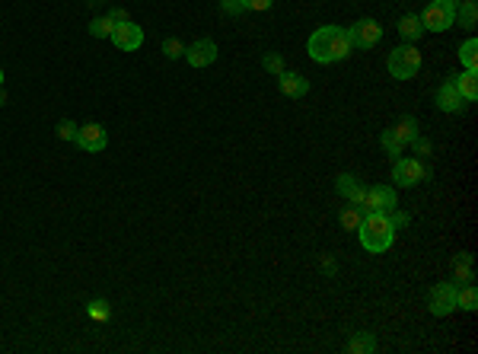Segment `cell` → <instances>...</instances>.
<instances>
[{"instance_id":"obj_7","label":"cell","mask_w":478,"mask_h":354,"mask_svg":"<svg viewBox=\"0 0 478 354\" xmlns=\"http://www.w3.org/2000/svg\"><path fill=\"white\" fill-rule=\"evenodd\" d=\"M80 150L86 153H102L105 144H109V134H105L102 125H96V122H90V125H80L77 128V140H74Z\"/></svg>"},{"instance_id":"obj_27","label":"cell","mask_w":478,"mask_h":354,"mask_svg":"<svg viewBox=\"0 0 478 354\" xmlns=\"http://www.w3.org/2000/svg\"><path fill=\"white\" fill-rule=\"evenodd\" d=\"M163 55H166L169 61H175V58L185 55V45H182L179 39H166V42H163Z\"/></svg>"},{"instance_id":"obj_12","label":"cell","mask_w":478,"mask_h":354,"mask_svg":"<svg viewBox=\"0 0 478 354\" xmlns=\"http://www.w3.org/2000/svg\"><path fill=\"white\" fill-rule=\"evenodd\" d=\"M277 86H281V93L291 96V99H303L306 93H310V80L293 74V70H281V74H277Z\"/></svg>"},{"instance_id":"obj_22","label":"cell","mask_w":478,"mask_h":354,"mask_svg":"<svg viewBox=\"0 0 478 354\" xmlns=\"http://www.w3.org/2000/svg\"><path fill=\"white\" fill-rule=\"evenodd\" d=\"M383 150H386V157H392V160H399V157H402V150H405V144L399 138H395V131L392 128H386V131H383Z\"/></svg>"},{"instance_id":"obj_14","label":"cell","mask_w":478,"mask_h":354,"mask_svg":"<svg viewBox=\"0 0 478 354\" xmlns=\"http://www.w3.org/2000/svg\"><path fill=\"white\" fill-rule=\"evenodd\" d=\"M437 105H440L444 112H459L465 105V99L459 96V90L453 86V80H446V84L437 90Z\"/></svg>"},{"instance_id":"obj_23","label":"cell","mask_w":478,"mask_h":354,"mask_svg":"<svg viewBox=\"0 0 478 354\" xmlns=\"http://www.w3.org/2000/svg\"><path fill=\"white\" fill-rule=\"evenodd\" d=\"M459 61L465 64V70H478V42L475 39L463 42V48H459Z\"/></svg>"},{"instance_id":"obj_30","label":"cell","mask_w":478,"mask_h":354,"mask_svg":"<svg viewBox=\"0 0 478 354\" xmlns=\"http://www.w3.org/2000/svg\"><path fill=\"white\" fill-rule=\"evenodd\" d=\"M220 7H223V13H230V16L246 13V4H243V0H223Z\"/></svg>"},{"instance_id":"obj_32","label":"cell","mask_w":478,"mask_h":354,"mask_svg":"<svg viewBox=\"0 0 478 354\" xmlns=\"http://www.w3.org/2000/svg\"><path fill=\"white\" fill-rule=\"evenodd\" d=\"M246 10H255V13H265V10H271V4L274 0H243Z\"/></svg>"},{"instance_id":"obj_35","label":"cell","mask_w":478,"mask_h":354,"mask_svg":"<svg viewBox=\"0 0 478 354\" xmlns=\"http://www.w3.org/2000/svg\"><path fill=\"white\" fill-rule=\"evenodd\" d=\"M322 271H326V275H335V258H322Z\"/></svg>"},{"instance_id":"obj_37","label":"cell","mask_w":478,"mask_h":354,"mask_svg":"<svg viewBox=\"0 0 478 354\" xmlns=\"http://www.w3.org/2000/svg\"><path fill=\"white\" fill-rule=\"evenodd\" d=\"M0 86H4V70H0Z\"/></svg>"},{"instance_id":"obj_10","label":"cell","mask_w":478,"mask_h":354,"mask_svg":"<svg viewBox=\"0 0 478 354\" xmlns=\"http://www.w3.org/2000/svg\"><path fill=\"white\" fill-rule=\"evenodd\" d=\"M427 303H430V313H434V316H450V313L456 310V284H450V281L437 284L434 291H430Z\"/></svg>"},{"instance_id":"obj_34","label":"cell","mask_w":478,"mask_h":354,"mask_svg":"<svg viewBox=\"0 0 478 354\" xmlns=\"http://www.w3.org/2000/svg\"><path fill=\"white\" fill-rule=\"evenodd\" d=\"M411 144L418 147V153H430V144H427V140H424V138H415V140H411Z\"/></svg>"},{"instance_id":"obj_19","label":"cell","mask_w":478,"mask_h":354,"mask_svg":"<svg viewBox=\"0 0 478 354\" xmlns=\"http://www.w3.org/2000/svg\"><path fill=\"white\" fill-rule=\"evenodd\" d=\"M347 351H351V354H373L376 351V339L370 332L354 335V339L347 341Z\"/></svg>"},{"instance_id":"obj_18","label":"cell","mask_w":478,"mask_h":354,"mask_svg":"<svg viewBox=\"0 0 478 354\" xmlns=\"http://www.w3.org/2000/svg\"><path fill=\"white\" fill-rule=\"evenodd\" d=\"M456 306H463V310H478V291H475V284H472V281H469V284H463V287H459L456 284Z\"/></svg>"},{"instance_id":"obj_28","label":"cell","mask_w":478,"mask_h":354,"mask_svg":"<svg viewBox=\"0 0 478 354\" xmlns=\"http://www.w3.org/2000/svg\"><path fill=\"white\" fill-rule=\"evenodd\" d=\"M58 138L61 140H77V125L70 122V118H64L61 125H58Z\"/></svg>"},{"instance_id":"obj_29","label":"cell","mask_w":478,"mask_h":354,"mask_svg":"<svg viewBox=\"0 0 478 354\" xmlns=\"http://www.w3.org/2000/svg\"><path fill=\"white\" fill-rule=\"evenodd\" d=\"M265 70H268V74H281V70H284V61H281V58H277V55H265Z\"/></svg>"},{"instance_id":"obj_11","label":"cell","mask_w":478,"mask_h":354,"mask_svg":"<svg viewBox=\"0 0 478 354\" xmlns=\"http://www.w3.org/2000/svg\"><path fill=\"white\" fill-rule=\"evenodd\" d=\"M182 58H185L192 67H208V64L217 61V42L214 39H198V42L188 45Z\"/></svg>"},{"instance_id":"obj_25","label":"cell","mask_w":478,"mask_h":354,"mask_svg":"<svg viewBox=\"0 0 478 354\" xmlns=\"http://www.w3.org/2000/svg\"><path fill=\"white\" fill-rule=\"evenodd\" d=\"M112 32H115V22L109 16H99L90 22V35H96V39H112Z\"/></svg>"},{"instance_id":"obj_20","label":"cell","mask_w":478,"mask_h":354,"mask_svg":"<svg viewBox=\"0 0 478 354\" xmlns=\"http://www.w3.org/2000/svg\"><path fill=\"white\" fill-rule=\"evenodd\" d=\"M453 278H456L459 284H469L472 281V256L469 252L456 256V262H453Z\"/></svg>"},{"instance_id":"obj_1","label":"cell","mask_w":478,"mask_h":354,"mask_svg":"<svg viewBox=\"0 0 478 354\" xmlns=\"http://www.w3.org/2000/svg\"><path fill=\"white\" fill-rule=\"evenodd\" d=\"M310 58L316 64H335V61H345L347 55L354 51V42H351V32L341 26H322L310 35Z\"/></svg>"},{"instance_id":"obj_9","label":"cell","mask_w":478,"mask_h":354,"mask_svg":"<svg viewBox=\"0 0 478 354\" xmlns=\"http://www.w3.org/2000/svg\"><path fill=\"white\" fill-rule=\"evenodd\" d=\"M112 42H115V48H118V51H138L140 45H144V29L134 26L131 20L118 22L115 32H112Z\"/></svg>"},{"instance_id":"obj_4","label":"cell","mask_w":478,"mask_h":354,"mask_svg":"<svg viewBox=\"0 0 478 354\" xmlns=\"http://www.w3.org/2000/svg\"><path fill=\"white\" fill-rule=\"evenodd\" d=\"M421 22H424V32H446V29L456 22V4H450V0H434V4L424 7Z\"/></svg>"},{"instance_id":"obj_24","label":"cell","mask_w":478,"mask_h":354,"mask_svg":"<svg viewBox=\"0 0 478 354\" xmlns=\"http://www.w3.org/2000/svg\"><path fill=\"white\" fill-rule=\"evenodd\" d=\"M392 131H395V138L402 140V144H411V140L418 138V122H415V118H402Z\"/></svg>"},{"instance_id":"obj_15","label":"cell","mask_w":478,"mask_h":354,"mask_svg":"<svg viewBox=\"0 0 478 354\" xmlns=\"http://www.w3.org/2000/svg\"><path fill=\"white\" fill-rule=\"evenodd\" d=\"M453 86L459 90V96H463L465 103H475L478 99V70H465V74L453 77Z\"/></svg>"},{"instance_id":"obj_3","label":"cell","mask_w":478,"mask_h":354,"mask_svg":"<svg viewBox=\"0 0 478 354\" xmlns=\"http://www.w3.org/2000/svg\"><path fill=\"white\" fill-rule=\"evenodd\" d=\"M386 67H389V74H392L395 80H411V77L421 70V51H418L411 42L399 45V48L389 55Z\"/></svg>"},{"instance_id":"obj_36","label":"cell","mask_w":478,"mask_h":354,"mask_svg":"<svg viewBox=\"0 0 478 354\" xmlns=\"http://www.w3.org/2000/svg\"><path fill=\"white\" fill-rule=\"evenodd\" d=\"M7 103V93H4V86H0V105Z\"/></svg>"},{"instance_id":"obj_33","label":"cell","mask_w":478,"mask_h":354,"mask_svg":"<svg viewBox=\"0 0 478 354\" xmlns=\"http://www.w3.org/2000/svg\"><path fill=\"white\" fill-rule=\"evenodd\" d=\"M109 20H112V22H115V26H118V22H125V20H128V10L115 7V10H112V13H109Z\"/></svg>"},{"instance_id":"obj_26","label":"cell","mask_w":478,"mask_h":354,"mask_svg":"<svg viewBox=\"0 0 478 354\" xmlns=\"http://www.w3.org/2000/svg\"><path fill=\"white\" fill-rule=\"evenodd\" d=\"M86 313H90V320L105 322L112 316V306L105 303V300H90V303H86Z\"/></svg>"},{"instance_id":"obj_5","label":"cell","mask_w":478,"mask_h":354,"mask_svg":"<svg viewBox=\"0 0 478 354\" xmlns=\"http://www.w3.org/2000/svg\"><path fill=\"white\" fill-rule=\"evenodd\" d=\"M392 179H395V185H402V188L421 185V182L430 179V166L421 160H402V157H399L392 166Z\"/></svg>"},{"instance_id":"obj_31","label":"cell","mask_w":478,"mask_h":354,"mask_svg":"<svg viewBox=\"0 0 478 354\" xmlns=\"http://www.w3.org/2000/svg\"><path fill=\"white\" fill-rule=\"evenodd\" d=\"M389 221H392V227H395V230L409 227V214H405V211H389Z\"/></svg>"},{"instance_id":"obj_13","label":"cell","mask_w":478,"mask_h":354,"mask_svg":"<svg viewBox=\"0 0 478 354\" xmlns=\"http://www.w3.org/2000/svg\"><path fill=\"white\" fill-rule=\"evenodd\" d=\"M335 188H338V195L345 198V202H351V204H361L364 202V192H367V188L357 182V176H351V173H341L338 182H335Z\"/></svg>"},{"instance_id":"obj_17","label":"cell","mask_w":478,"mask_h":354,"mask_svg":"<svg viewBox=\"0 0 478 354\" xmlns=\"http://www.w3.org/2000/svg\"><path fill=\"white\" fill-rule=\"evenodd\" d=\"M361 221H364V211L357 208V204H347V208L338 214L341 230H351V233H357V227H361Z\"/></svg>"},{"instance_id":"obj_21","label":"cell","mask_w":478,"mask_h":354,"mask_svg":"<svg viewBox=\"0 0 478 354\" xmlns=\"http://www.w3.org/2000/svg\"><path fill=\"white\" fill-rule=\"evenodd\" d=\"M459 26L463 29L478 26V4L475 0H463V7H459Z\"/></svg>"},{"instance_id":"obj_6","label":"cell","mask_w":478,"mask_h":354,"mask_svg":"<svg viewBox=\"0 0 478 354\" xmlns=\"http://www.w3.org/2000/svg\"><path fill=\"white\" fill-rule=\"evenodd\" d=\"M395 192L389 185H373L364 192V202L357 204V208L364 211V214H389V211H395Z\"/></svg>"},{"instance_id":"obj_2","label":"cell","mask_w":478,"mask_h":354,"mask_svg":"<svg viewBox=\"0 0 478 354\" xmlns=\"http://www.w3.org/2000/svg\"><path fill=\"white\" fill-rule=\"evenodd\" d=\"M357 233H361V246L367 252H386L395 240V227L389 214H364Z\"/></svg>"},{"instance_id":"obj_8","label":"cell","mask_w":478,"mask_h":354,"mask_svg":"<svg viewBox=\"0 0 478 354\" xmlns=\"http://www.w3.org/2000/svg\"><path fill=\"white\" fill-rule=\"evenodd\" d=\"M347 32H351L354 48H373V45L383 39V26L376 20H370V16H367V20H357L351 29H347Z\"/></svg>"},{"instance_id":"obj_16","label":"cell","mask_w":478,"mask_h":354,"mask_svg":"<svg viewBox=\"0 0 478 354\" xmlns=\"http://www.w3.org/2000/svg\"><path fill=\"white\" fill-rule=\"evenodd\" d=\"M399 35H402L405 42L415 45L418 39L424 35V22H421V16H402V20H399Z\"/></svg>"},{"instance_id":"obj_38","label":"cell","mask_w":478,"mask_h":354,"mask_svg":"<svg viewBox=\"0 0 478 354\" xmlns=\"http://www.w3.org/2000/svg\"><path fill=\"white\" fill-rule=\"evenodd\" d=\"M450 4H456V0H450Z\"/></svg>"}]
</instances>
